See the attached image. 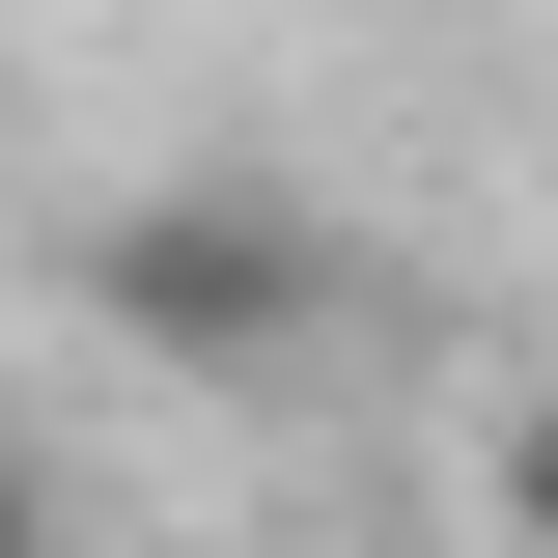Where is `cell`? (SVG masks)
<instances>
[{"label": "cell", "instance_id": "obj_2", "mask_svg": "<svg viewBox=\"0 0 558 558\" xmlns=\"http://www.w3.org/2000/svg\"><path fill=\"white\" fill-rule=\"evenodd\" d=\"M502 531H531V558H558V391H531V418H502Z\"/></svg>", "mask_w": 558, "mask_h": 558}, {"label": "cell", "instance_id": "obj_1", "mask_svg": "<svg viewBox=\"0 0 558 558\" xmlns=\"http://www.w3.org/2000/svg\"><path fill=\"white\" fill-rule=\"evenodd\" d=\"M84 307H112L140 363H196V391H279V363L363 307V252H336L307 196H252V168H168V196L84 223Z\"/></svg>", "mask_w": 558, "mask_h": 558}, {"label": "cell", "instance_id": "obj_3", "mask_svg": "<svg viewBox=\"0 0 558 558\" xmlns=\"http://www.w3.org/2000/svg\"><path fill=\"white\" fill-rule=\"evenodd\" d=\"M0 558H57V475H28V447H0Z\"/></svg>", "mask_w": 558, "mask_h": 558}]
</instances>
